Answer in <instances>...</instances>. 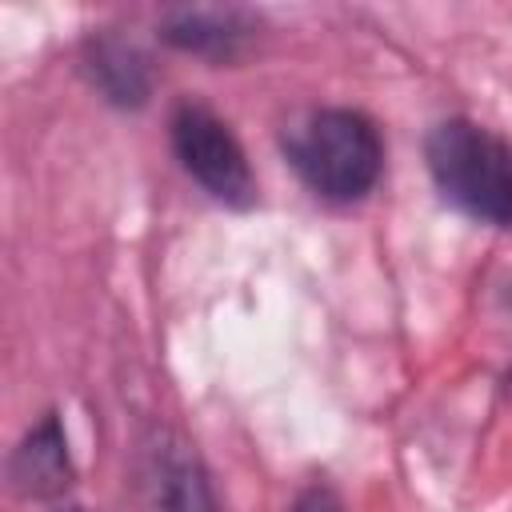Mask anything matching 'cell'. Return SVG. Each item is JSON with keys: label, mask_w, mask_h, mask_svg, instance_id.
Here are the masks:
<instances>
[{"label": "cell", "mask_w": 512, "mask_h": 512, "mask_svg": "<svg viewBox=\"0 0 512 512\" xmlns=\"http://www.w3.org/2000/svg\"><path fill=\"white\" fill-rule=\"evenodd\" d=\"M280 148L300 184L328 204H356L384 176V136L368 112L348 104L304 112L284 128Z\"/></svg>", "instance_id": "cell-1"}, {"label": "cell", "mask_w": 512, "mask_h": 512, "mask_svg": "<svg viewBox=\"0 0 512 512\" xmlns=\"http://www.w3.org/2000/svg\"><path fill=\"white\" fill-rule=\"evenodd\" d=\"M424 164L452 208L512 228V144L504 136L468 116H448L424 136Z\"/></svg>", "instance_id": "cell-2"}, {"label": "cell", "mask_w": 512, "mask_h": 512, "mask_svg": "<svg viewBox=\"0 0 512 512\" xmlns=\"http://www.w3.org/2000/svg\"><path fill=\"white\" fill-rule=\"evenodd\" d=\"M168 140L180 168L220 204L248 208L256 200V172L232 124L204 100L184 96L168 116Z\"/></svg>", "instance_id": "cell-3"}, {"label": "cell", "mask_w": 512, "mask_h": 512, "mask_svg": "<svg viewBox=\"0 0 512 512\" xmlns=\"http://www.w3.org/2000/svg\"><path fill=\"white\" fill-rule=\"evenodd\" d=\"M260 20L248 8H220V4H196V8H172L160 16V40L176 52L232 64L256 44Z\"/></svg>", "instance_id": "cell-4"}, {"label": "cell", "mask_w": 512, "mask_h": 512, "mask_svg": "<svg viewBox=\"0 0 512 512\" xmlns=\"http://www.w3.org/2000/svg\"><path fill=\"white\" fill-rule=\"evenodd\" d=\"M80 68H84L88 84L96 88V96L120 112H136L152 100V88H156L152 60L136 40H128L120 32L88 36L84 52H80Z\"/></svg>", "instance_id": "cell-5"}, {"label": "cell", "mask_w": 512, "mask_h": 512, "mask_svg": "<svg viewBox=\"0 0 512 512\" xmlns=\"http://www.w3.org/2000/svg\"><path fill=\"white\" fill-rule=\"evenodd\" d=\"M8 480L24 500H56L72 488L76 464L60 412H44L20 436V444L8 456Z\"/></svg>", "instance_id": "cell-6"}, {"label": "cell", "mask_w": 512, "mask_h": 512, "mask_svg": "<svg viewBox=\"0 0 512 512\" xmlns=\"http://www.w3.org/2000/svg\"><path fill=\"white\" fill-rule=\"evenodd\" d=\"M156 512H220L212 476L192 444L172 440L156 456V484H152Z\"/></svg>", "instance_id": "cell-7"}, {"label": "cell", "mask_w": 512, "mask_h": 512, "mask_svg": "<svg viewBox=\"0 0 512 512\" xmlns=\"http://www.w3.org/2000/svg\"><path fill=\"white\" fill-rule=\"evenodd\" d=\"M288 512H348V508H344L340 492H336L328 480H312L308 488L296 492V500H292Z\"/></svg>", "instance_id": "cell-8"}, {"label": "cell", "mask_w": 512, "mask_h": 512, "mask_svg": "<svg viewBox=\"0 0 512 512\" xmlns=\"http://www.w3.org/2000/svg\"><path fill=\"white\" fill-rule=\"evenodd\" d=\"M64 512H84V508H64Z\"/></svg>", "instance_id": "cell-9"}]
</instances>
